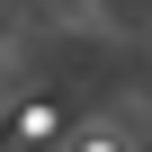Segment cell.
Wrapping results in <instances>:
<instances>
[{"label": "cell", "mask_w": 152, "mask_h": 152, "mask_svg": "<svg viewBox=\"0 0 152 152\" xmlns=\"http://www.w3.org/2000/svg\"><path fill=\"white\" fill-rule=\"evenodd\" d=\"M81 152H116V134H90V143H81Z\"/></svg>", "instance_id": "obj_1"}]
</instances>
